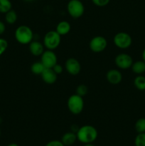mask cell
Instances as JSON below:
<instances>
[{"instance_id": "cell-1", "label": "cell", "mask_w": 145, "mask_h": 146, "mask_svg": "<svg viewBox=\"0 0 145 146\" xmlns=\"http://www.w3.org/2000/svg\"><path fill=\"white\" fill-rule=\"evenodd\" d=\"M76 135L77 139L82 143H92L98 138V133L94 126L85 125L79 128Z\"/></svg>"}, {"instance_id": "cell-2", "label": "cell", "mask_w": 145, "mask_h": 146, "mask_svg": "<svg viewBox=\"0 0 145 146\" xmlns=\"http://www.w3.org/2000/svg\"><path fill=\"white\" fill-rule=\"evenodd\" d=\"M15 38L19 44H28L32 41L34 38V33L29 27L21 25L17 27L15 31Z\"/></svg>"}, {"instance_id": "cell-3", "label": "cell", "mask_w": 145, "mask_h": 146, "mask_svg": "<svg viewBox=\"0 0 145 146\" xmlns=\"http://www.w3.org/2000/svg\"><path fill=\"white\" fill-rule=\"evenodd\" d=\"M83 97L78 95V94H73L71 95L68 98L67 101V106H68V110L71 113L74 115H78L80 113L84 108V101Z\"/></svg>"}, {"instance_id": "cell-4", "label": "cell", "mask_w": 145, "mask_h": 146, "mask_svg": "<svg viewBox=\"0 0 145 146\" xmlns=\"http://www.w3.org/2000/svg\"><path fill=\"white\" fill-rule=\"evenodd\" d=\"M61 36L56 31H50L45 34L44 38V46L48 50H54L61 44Z\"/></svg>"}, {"instance_id": "cell-5", "label": "cell", "mask_w": 145, "mask_h": 146, "mask_svg": "<svg viewBox=\"0 0 145 146\" xmlns=\"http://www.w3.org/2000/svg\"><path fill=\"white\" fill-rule=\"evenodd\" d=\"M67 10L72 18L78 19L83 15L85 7L80 0H70L67 4Z\"/></svg>"}, {"instance_id": "cell-6", "label": "cell", "mask_w": 145, "mask_h": 146, "mask_svg": "<svg viewBox=\"0 0 145 146\" xmlns=\"http://www.w3.org/2000/svg\"><path fill=\"white\" fill-rule=\"evenodd\" d=\"M114 44L119 48L125 49L132 45V38L129 34L126 32H119L115 34L113 38Z\"/></svg>"}, {"instance_id": "cell-7", "label": "cell", "mask_w": 145, "mask_h": 146, "mask_svg": "<svg viewBox=\"0 0 145 146\" xmlns=\"http://www.w3.org/2000/svg\"><path fill=\"white\" fill-rule=\"evenodd\" d=\"M90 48L95 53H100L107 46V41L102 36H96L90 40L89 44Z\"/></svg>"}, {"instance_id": "cell-8", "label": "cell", "mask_w": 145, "mask_h": 146, "mask_svg": "<svg viewBox=\"0 0 145 146\" xmlns=\"http://www.w3.org/2000/svg\"><path fill=\"white\" fill-rule=\"evenodd\" d=\"M41 61L45 68H52L55 65L58 61L57 56L53 50H46L41 56Z\"/></svg>"}, {"instance_id": "cell-9", "label": "cell", "mask_w": 145, "mask_h": 146, "mask_svg": "<svg viewBox=\"0 0 145 146\" xmlns=\"http://www.w3.org/2000/svg\"><path fill=\"white\" fill-rule=\"evenodd\" d=\"M115 62L118 68L126 70L131 68L132 64H133V59L129 54L122 53V54L117 55V56L115 57Z\"/></svg>"}, {"instance_id": "cell-10", "label": "cell", "mask_w": 145, "mask_h": 146, "mask_svg": "<svg viewBox=\"0 0 145 146\" xmlns=\"http://www.w3.org/2000/svg\"><path fill=\"white\" fill-rule=\"evenodd\" d=\"M65 68L68 74L72 76H76L80 72L81 65L76 58H69L65 61Z\"/></svg>"}, {"instance_id": "cell-11", "label": "cell", "mask_w": 145, "mask_h": 146, "mask_svg": "<svg viewBox=\"0 0 145 146\" xmlns=\"http://www.w3.org/2000/svg\"><path fill=\"white\" fill-rule=\"evenodd\" d=\"M106 78L109 84L112 85L119 84L122 80V75L119 71L117 69H111L107 71Z\"/></svg>"}, {"instance_id": "cell-12", "label": "cell", "mask_w": 145, "mask_h": 146, "mask_svg": "<svg viewBox=\"0 0 145 146\" xmlns=\"http://www.w3.org/2000/svg\"><path fill=\"white\" fill-rule=\"evenodd\" d=\"M41 76L43 81L47 84H53L56 81L58 76L53 68H45Z\"/></svg>"}, {"instance_id": "cell-13", "label": "cell", "mask_w": 145, "mask_h": 146, "mask_svg": "<svg viewBox=\"0 0 145 146\" xmlns=\"http://www.w3.org/2000/svg\"><path fill=\"white\" fill-rule=\"evenodd\" d=\"M29 51L31 54L35 56H41L44 51V44L39 41H32L29 44Z\"/></svg>"}, {"instance_id": "cell-14", "label": "cell", "mask_w": 145, "mask_h": 146, "mask_svg": "<svg viewBox=\"0 0 145 146\" xmlns=\"http://www.w3.org/2000/svg\"><path fill=\"white\" fill-rule=\"evenodd\" d=\"M77 140L78 139H77L76 133L71 131V132H67L63 134L61 138V142L65 146H71L73 145Z\"/></svg>"}, {"instance_id": "cell-15", "label": "cell", "mask_w": 145, "mask_h": 146, "mask_svg": "<svg viewBox=\"0 0 145 146\" xmlns=\"http://www.w3.org/2000/svg\"><path fill=\"white\" fill-rule=\"evenodd\" d=\"M71 24L66 21H62L58 24L55 31L61 36H65L68 34L71 31Z\"/></svg>"}, {"instance_id": "cell-16", "label": "cell", "mask_w": 145, "mask_h": 146, "mask_svg": "<svg viewBox=\"0 0 145 146\" xmlns=\"http://www.w3.org/2000/svg\"><path fill=\"white\" fill-rule=\"evenodd\" d=\"M131 68L132 71L136 75H142L145 72V62L143 60L133 62Z\"/></svg>"}, {"instance_id": "cell-17", "label": "cell", "mask_w": 145, "mask_h": 146, "mask_svg": "<svg viewBox=\"0 0 145 146\" xmlns=\"http://www.w3.org/2000/svg\"><path fill=\"white\" fill-rule=\"evenodd\" d=\"M45 67L41 61H37L31 66V71L35 75H41Z\"/></svg>"}, {"instance_id": "cell-18", "label": "cell", "mask_w": 145, "mask_h": 146, "mask_svg": "<svg viewBox=\"0 0 145 146\" xmlns=\"http://www.w3.org/2000/svg\"><path fill=\"white\" fill-rule=\"evenodd\" d=\"M134 86L139 91H145V76L142 75H137L134 80Z\"/></svg>"}, {"instance_id": "cell-19", "label": "cell", "mask_w": 145, "mask_h": 146, "mask_svg": "<svg viewBox=\"0 0 145 146\" xmlns=\"http://www.w3.org/2000/svg\"><path fill=\"white\" fill-rule=\"evenodd\" d=\"M17 14L14 10L11 9L5 14V21L9 24H14L17 20Z\"/></svg>"}, {"instance_id": "cell-20", "label": "cell", "mask_w": 145, "mask_h": 146, "mask_svg": "<svg viewBox=\"0 0 145 146\" xmlns=\"http://www.w3.org/2000/svg\"><path fill=\"white\" fill-rule=\"evenodd\" d=\"M12 4L10 0H0V13L6 14L7 11L12 9Z\"/></svg>"}, {"instance_id": "cell-21", "label": "cell", "mask_w": 145, "mask_h": 146, "mask_svg": "<svg viewBox=\"0 0 145 146\" xmlns=\"http://www.w3.org/2000/svg\"><path fill=\"white\" fill-rule=\"evenodd\" d=\"M134 128L138 133H145V118H139L135 123Z\"/></svg>"}, {"instance_id": "cell-22", "label": "cell", "mask_w": 145, "mask_h": 146, "mask_svg": "<svg viewBox=\"0 0 145 146\" xmlns=\"http://www.w3.org/2000/svg\"><path fill=\"white\" fill-rule=\"evenodd\" d=\"M135 146H145V133H138L134 139Z\"/></svg>"}, {"instance_id": "cell-23", "label": "cell", "mask_w": 145, "mask_h": 146, "mask_svg": "<svg viewBox=\"0 0 145 146\" xmlns=\"http://www.w3.org/2000/svg\"><path fill=\"white\" fill-rule=\"evenodd\" d=\"M88 92V88L87 86L85 85V84H80V85L78 86V87L76 88V94L82 97L86 96Z\"/></svg>"}, {"instance_id": "cell-24", "label": "cell", "mask_w": 145, "mask_h": 146, "mask_svg": "<svg viewBox=\"0 0 145 146\" xmlns=\"http://www.w3.org/2000/svg\"><path fill=\"white\" fill-rule=\"evenodd\" d=\"M8 48V42L6 39L0 38V56L2 55Z\"/></svg>"}, {"instance_id": "cell-25", "label": "cell", "mask_w": 145, "mask_h": 146, "mask_svg": "<svg viewBox=\"0 0 145 146\" xmlns=\"http://www.w3.org/2000/svg\"><path fill=\"white\" fill-rule=\"evenodd\" d=\"M92 1L97 7H103L107 5L110 0H92Z\"/></svg>"}, {"instance_id": "cell-26", "label": "cell", "mask_w": 145, "mask_h": 146, "mask_svg": "<svg viewBox=\"0 0 145 146\" xmlns=\"http://www.w3.org/2000/svg\"><path fill=\"white\" fill-rule=\"evenodd\" d=\"M45 146H65L63 145L61 141H58V140H53V141H49L47 143Z\"/></svg>"}, {"instance_id": "cell-27", "label": "cell", "mask_w": 145, "mask_h": 146, "mask_svg": "<svg viewBox=\"0 0 145 146\" xmlns=\"http://www.w3.org/2000/svg\"><path fill=\"white\" fill-rule=\"evenodd\" d=\"M52 68H53V70L54 71V72H55L57 75H59V74H62L63 70L62 66L60 65V64H55V65Z\"/></svg>"}, {"instance_id": "cell-28", "label": "cell", "mask_w": 145, "mask_h": 146, "mask_svg": "<svg viewBox=\"0 0 145 146\" xmlns=\"http://www.w3.org/2000/svg\"><path fill=\"white\" fill-rule=\"evenodd\" d=\"M6 30V27L5 24L4 22H2L1 21H0V35L3 34L4 33Z\"/></svg>"}, {"instance_id": "cell-29", "label": "cell", "mask_w": 145, "mask_h": 146, "mask_svg": "<svg viewBox=\"0 0 145 146\" xmlns=\"http://www.w3.org/2000/svg\"><path fill=\"white\" fill-rule=\"evenodd\" d=\"M142 60H143V61L145 62V48H144V49L143 50V51H142Z\"/></svg>"}, {"instance_id": "cell-30", "label": "cell", "mask_w": 145, "mask_h": 146, "mask_svg": "<svg viewBox=\"0 0 145 146\" xmlns=\"http://www.w3.org/2000/svg\"><path fill=\"white\" fill-rule=\"evenodd\" d=\"M7 146H18V145H17L16 143H10V144H9Z\"/></svg>"}, {"instance_id": "cell-31", "label": "cell", "mask_w": 145, "mask_h": 146, "mask_svg": "<svg viewBox=\"0 0 145 146\" xmlns=\"http://www.w3.org/2000/svg\"><path fill=\"white\" fill-rule=\"evenodd\" d=\"M83 146H95V145H92V143H87V144H85Z\"/></svg>"}, {"instance_id": "cell-32", "label": "cell", "mask_w": 145, "mask_h": 146, "mask_svg": "<svg viewBox=\"0 0 145 146\" xmlns=\"http://www.w3.org/2000/svg\"><path fill=\"white\" fill-rule=\"evenodd\" d=\"M24 1H28V2H30V1H34V0H24Z\"/></svg>"}, {"instance_id": "cell-33", "label": "cell", "mask_w": 145, "mask_h": 146, "mask_svg": "<svg viewBox=\"0 0 145 146\" xmlns=\"http://www.w3.org/2000/svg\"><path fill=\"white\" fill-rule=\"evenodd\" d=\"M0 135H1V130H0Z\"/></svg>"}]
</instances>
